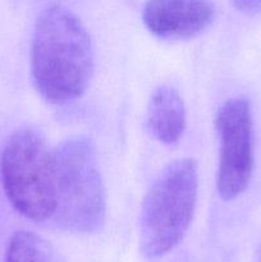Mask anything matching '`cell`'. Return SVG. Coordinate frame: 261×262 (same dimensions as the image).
<instances>
[{"mask_svg":"<svg viewBox=\"0 0 261 262\" xmlns=\"http://www.w3.org/2000/svg\"><path fill=\"white\" fill-rule=\"evenodd\" d=\"M94 72V50L83 23L68 8L50 5L36 22L31 74L45 101L63 105L81 97Z\"/></svg>","mask_w":261,"mask_h":262,"instance_id":"obj_1","label":"cell"},{"mask_svg":"<svg viewBox=\"0 0 261 262\" xmlns=\"http://www.w3.org/2000/svg\"><path fill=\"white\" fill-rule=\"evenodd\" d=\"M56 225L72 233H95L106 215V193L91 141L82 136L53 151Z\"/></svg>","mask_w":261,"mask_h":262,"instance_id":"obj_2","label":"cell"},{"mask_svg":"<svg viewBox=\"0 0 261 262\" xmlns=\"http://www.w3.org/2000/svg\"><path fill=\"white\" fill-rule=\"evenodd\" d=\"M199 171L193 159L169 164L150 187L140 216V248L147 258H158L181 243L193 217Z\"/></svg>","mask_w":261,"mask_h":262,"instance_id":"obj_3","label":"cell"},{"mask_svg":"<svg viewBox=\"0 0 261 262\" xmlns=\"http://www.w3.org/2000/svg\"><path fill=\"white\" fill-rule=\"evenodd\" d=\"M0 176L5 194L20 215L37 223L53 217V152L37 130L20 128L8 138L0 156Z\"/></svg>","mask_w":261,"mask_h":262,"instance_id":"obj_4","label":"cell"},{"mask_svg":"<svg viewBox=\"0 0 261 262\" xmlns=\"http://www.w3.org/2000/svg\"><path fill=\"white\" fill-rule=\"evenodd\" d=\"M220 141L217 191L225 201L237 199L247 188L253 170L252 117L250 102L229 99L216 114Z\"/></svg>","mask_w":261,"mask_h":262,"instance_id":"obj_5","label":"cell"},{"mask_svg":"<svg viewBox=\"0 0 261 262\" xmlns=\"http://www.w3.org/2000/svg\"><path fill=\"white\" fill-rule=\"evenodd\" d=\"M215 10L209 0H147L143 23L154 36L164 40H187L211 26Z\"/></svg>","mask_w":261,"mask_h":262,"instance_id":"obj_6","label":"cell"},{"mask_svg":"<svg viewBox=\"0 0 261 262\" xmlns=\"http://www.w3.org/2000/svg\"><path fill=\"white\" fill-rule=\"evenodd\" d=\"M148 129L164 145H174L186 128V107L173 87H159L153 94L147 110Z\"/></svg>","mask_w":261,"mask_h":262,"instance_id":"obj_7","label":"cell"},{"mask_svg":"<svg viewBox=\"0 0 261 262\" xmlns=\"http://www.w3.org/2000/svg\"><path fill=\"white\" fill-rule=\"evenodd\" d=\"M5 262H60L54 248L32 232L14 233L8 243Z\"/></svg>","mask_w":261,"mask_h":262,"instance_id":"obj_8","label":"cell"},{"mask_svg":"<svg viewBox=\"0 0 261 262\" xmlns=\"http://www.w3.org/2000/svg\"><path fill=\"white\" fill-rule=\"evenodd\" d=\"M238 10L246 14H257L261 12V0H232Z\"/></svg>","mask_w":261,"mask_h":262,"instance_id":"obj_9","label":"cell"}]
</instances>
